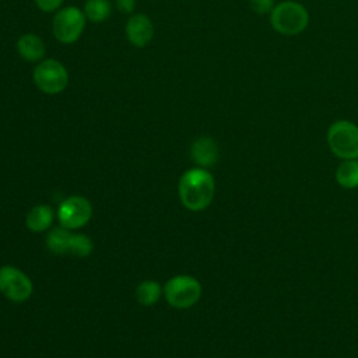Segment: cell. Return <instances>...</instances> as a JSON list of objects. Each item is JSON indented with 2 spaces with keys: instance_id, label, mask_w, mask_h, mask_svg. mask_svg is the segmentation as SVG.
<instances>
[{
  "instance_id": "1",
  "label": "cell",
  "mask_w": 358,
  "mask_h": 358,
  "mask_svg": "<svg viewBox=\"0 0 358 358\" xmlns=\"http://www.w3.org/2000/svg\"><path fill=\"white\" fill-rule=\"evenodd\" d=\"M215 192L213 175L204 168L186 171L178 185L180 203L190 211H201L210 206Z\"/></svg>"
},
{
  "instance_id": "2",
  "label": "cell",
  "mask_w": 358,
  "mask_h": 358,
  "mask_svg": "<svg viewBox=\"0 0 358 358\" xmlns=\"http://www.w3.org/2000/svg\"><path fill=\"white\" fill-rule=\"evenodd\" d=\"M270 24L280 35L295 36L306 29L309 13L303 4L295 0H284L275 4L270 13Z\"/></svg>"
},
{
  "instance_id": "3",
  "label": "cell",
  "mask_w": 358,
  "mask_h": 358,
  "mask_svg": "<svg viewBox=\"0 0 358 358\" xmlns=\"http://www.w3.org/2000/svg\"><path fill=\"white\" fill-rule=\"evenodd\" d=\"M327 144L341 159L358 158V126L350 120H336L327 129Z\"/></svg>"
},
{
  "instance_id": "4",
  "label": "cell",
  "mask_w": 358,
  "mask_h": 358,
  "mask_svg": "<svg viewBox=\"0 0 358 358\" xmlns=\"http://www.w3.org/2000/svg\"><path fill=\"white\" fill-rule=\"evenodd\" d=\"M164 295L172 308L187 309L200 299L201 285L192 275H175L165 282Z\"/></svg>"
},
{
  "instance_id": "5",
  "label": "cell",
  "mask_w": 358,
  "mask_h": 358,
  "mask_svg": "<svg viewBox=\"0 0 358 358\" xmlns=\"http://www.w3.org/2000/svg\"><path fill=\"white\" fill-rule=\"evenodd\" d=\"M32 281L14 266L0 267V292L13 302H24L32 294Z\"/></svg>"
},
{
  "instance_id": "6",
  "label": "cell",
  "mask_w": 358,
  "mask_h": 358,
  "mask_svg": "<svg viewBox=\"0 0 358 358\" xmlns=\"http://www.w3.org/2000/svg\"><path fill=\"white\" fill-rule=\"evenodd\" d=\"M34 81L36 87L49 95L62 92L69 81L67 71L64 66L56 60L42 62L34 71Z\"/></svg>"
},
{
  "instance_id": "7",
  "label": "cell",
  "mask_w": 358,
  "mask_h": 358,
  "mask_svg": "<svg viewBox=\"0 0 358 358\" xmlns=\"http://www.w3.org/2000/svg\"><path fill=\"white\" fill-rule=\"evenodd\" d=\"M92 215L91 203L83 196H70L63 200L57 210V217L62 227L77 229L84 227Z\"/></svg>"
},
{
  "instance_id": "8",
  "label": "cell",
  "mask_w": 358,
  "mask_h": 358,
  "mask_svg": "<svg viewBox=\"0 0 358 358\" xmlns=\"http://www.w3.org/2000/svg\"><path fill=\"white\" fill-rule=\"evenodd\" d=\"M85 18L80 8L67 7L59 11L53 20V34L63 43L77 41L84 29Z\"/></svg>"
},
{
  "instance_id": "9",
  "label": "cell",
  "mask_w": 358,
  "mask_h": 358,
  "mask_svg": "<svg viewBox=\"0 0 358 358\" xmlns=\"http://www.w3.org/2000/svg\"><path fill=\"white\" fill-rule=\"evenodd\" d=\"M154 29H152V24L148 20V17L143 15V14H137L133 15L126 25V35L127 39L137 48H143L145 46L151 38H152Z\"/></svg>"
},
{
  "instance_id": "10",
  "label": "cell",
  "mask_w": 358,
  "mask_h": 358,
  "mask_svg": "<svg viewBox=\"0 0 358 358\" xmlns=\"http://www.w3.org/2000/svg\"><path fill=\"white\" fill-rule=\"evenodd\" d=\"M190 155L200 168L211 166L218 159V145L211 137H199L192 144Z\"/></svg>"
},
{
  "instance_id": "11",
  "label": "cell",
  "mask_w": 358,
  "mask_h": 358,
  "mask_svg": "<svg viewBox=\"0 0 358 358\" xmlns=\"http://www.w3.org/2000/svg\"><path fill=\"white\" fill-rule=\"evenodd\" d=\"M53 221V211L46 204H39L31 208V211L27 214L25 224L28 229L32 232H43L46 231Z\"/></svg>"
},
{
  "instance_id": "12",
  "label": "cell",
  "mask_w": 358,
  "mask_h": 358,
  "mask_svg": "<svg viewBox=\"0 0 358 358\" xmlns=\"http://www.w3.org/2000/svg\"><path fill=\"white\" fill-rule=\"evenodd\" d=\"M17 49L20 55L28 62H36L45 55V45L42 39L32 34L22 35L17 42Z\"/></svg>"
},
{
  "instance_id": "13",
  "label": "cell",
  "mask_w": 358,
  "mask_h": 358,
  "mask_svg": "<svg viewBox=\"0 0 358 358\" xmlns=\"http://www.w3.org/2000/svg\"><path fill=\"white\" fill-rule=\"evenodd\" d=\"M336 180L344 189L358 187V159H343L336 171Z\"/></svg>"
},
{
  "instance_id": "14",
  "label": "cell",
  "mask_w": 358,
  "mask_h": 358,
  "mask_svg": "<svg viewBox=\"0 0 358 358\" xmlns=\"http://www.w3.org/2000/svg\"><path fill=\"white\" fill-rule=\"evenodd\" d=\"M162 294V287L159 282L154 280H145L140 282L136 288V298L137 302L143 306H151L154 305Z\"/></svg>"
},
{
  "instance_id": "15",
  "label": "cell",
  "mask_w": 358,
  "mask_h": 358,
  "mask_svg": "<svg viewBox=\"0 0 358 358\" xmlns=\"http://www.w3.org/2000/svg\"><path fill=\"white\" fill-rule=\"evenodd\" d=\"M71 235L67 228H55L50 231L46 236V246L48 249L55 253V255H64L69 253V246H70V239Z\"/></svg>"
},
{
  "instance_id": "16",
  "label": "cell",
  "mask_w": 358,
  "mask_h": 358,
  "mask_svg": "<svg viewBox=\"0 0 358 358\" xmlns=\"http://www.w3.org/2000/svg\"><path fill=\"white\" fill-rule=\"evenodd\" d=\"M84 13L91 21L101 22L109 17L110 4L108 0H88L85 3Z\"/></svg>"
},
{
  "instance_id": "17",
  "label": "cell",
  "mask_w": 358,
  "mask_h": 358,
  "mask_svg": "<svg viewBox=\"0 0 358 358\" xmlns=\"http://www.w3.org/2000/svg\"><path fill=\"white\" fill-rule=\"evenodd\" d=\"M92 241L84 234H73L70 239L69 253L77 257H87L92 252Z\"/></svg>"
},
{
  "instance_id": "18",
  "label": "cell",
  "mask_w": 358,
  "mask_h": 358,
  "mask_svg": "<svg viewBox=\"0 0 358 358\" xmlns=\"http://www.w3.org/2000/svg\"><path fill=\"white\" fill-rule=\"evenodd\" d=\"M249 6L253 13L259 15L270 14L275 6L274 0H249Z\"/></svg>"
},
{
  "instance_id": "19",
  "label": "cell",
  "mask_w": 358,
  "mask_h": 358,
  "mask_svg": "<svg viewBox=\"0 0 358 358\" xmlns=\"http://www.w3.org/2000/svg\"><path fill=\"white\" fill-rule=\"evenodd\" d=\"M36 1V6L45 11V13H49V11H53L56 8H59V6L62 4L63 0H35Z\"/></svg>"
},
{
  "instance_id": "20",
  "label": "cell",
  "mask_w": 358,
  "mask_h": 358,
  "mask_svg": "<svg viewBox=\"0 0 358 358\" xmlns=\"http://www.w3.org/2000/svg\"><path fill=\"white\" fill-rule=\"evenodd\" d=\"M116 4H117V8L124 13V14H129L134 10V6H136V0H116Z\"/></svg>"
}]
</instances>
